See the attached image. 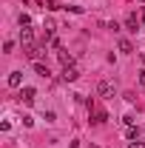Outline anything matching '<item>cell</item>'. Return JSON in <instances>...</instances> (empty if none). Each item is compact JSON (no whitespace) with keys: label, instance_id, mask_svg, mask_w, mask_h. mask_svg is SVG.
Here are the masks:
<instances>
[{"label":"cell","instance_id":"cell-1","mask_svg":"<svg viewBox=\"0 0 145 148\" xmlns=\"http://www.w3.org/2000/svg\"><path fill=\"white\" fill-rule=\"evenodd\" d=\"M97 94L100 97H114V83L111 80H100L97 83Z\"/></svg>","mask_w":145,"mask_h":148},{"label":"cell","instance_id":"cell-2","mask_svg":"<svg viewBox=\"0 0 145 148\" xmlns=\"http://www.w3.org/2000/svg\"><path fill=\"white\" fill-rule=\"evenodd\" d=\"M20 43H23V49L34 46V32H31L29 26H23V29H20Z\"/></svg>","mask_w":145,"mask_h":148},{"label":"cell","instance_id":"cell-3","mask_svg":"<svg viewBox=\"0 0 145 148\" xmlns=\"http://www.w3.org/2000/svg\"><path fill=\"white\" fill-rule=\"evenodd\" d=\"M20 100H23L26 106H31V103L37 100V91L31 88V86H23V88H20Z\"/></svg>","mask_w":145,"mask_h":148},{"label":"cell","instance_id":"cell-4","mask_svg":"<svg viewBox=\"0 0 145 148\" xmlns=\"http://www.w3.org/2000/svg\"><path fill=\"white\" fill-rule=\"evenodd\" d=\"M60 77H63L66 83H74V80L80 77V69H77V66H66V69H63V74H60Z\"/></svg>","mask_w":145,"mask_h":148},{"label":"cell","instance_id":"cell-5","mask_svg":"<svg viewBox=\"0 0 145 148\" xmlns=\"http://www.w3.org/2000/svg\"><path fill=\"white\" fill-rule=\"evenodd\" d=\"M105 120H108V114H105L103 108H94V111H91V123H94V125H103Z\"/></svg>","mask_w":145,"mask_h":148},{"label":"cell","instance_id":"cell-6","mask_svg":"<svg viewBox=\"0 0 145 148\" xmlns=\"http://www.w3.org/2000/svg\"><path fill=\"white\" fill-rule=\"evenodd\" d=\"M9 86H12V88H20V86H23V71H12L9 74Z\"/></svg>","mask_w":145,"mask_h":148},{"label":"cell","instance_id":"cell-7","mask_svg":"<svg viewBox=\"0 0 145 148\" xmlns=\"http://www.w3.org/2000/svg\"><path fill=\"white\" fill-rule=\"evenodd\" d=\"M125 29H128V32H137V29H140V20H137V14H128V17H125Z\"/></svg>","mask_w":145,"mask_h":148},{"label":"cell","instance_id":"cell-8","mask_svg":"<svg viewBox=\"0 0 145 148\" xmlns=\"http://www.w3.org/2000/svg\"><path fill=\"white\" fill-rule=\"evenodd\" d=\"M57 60L63 63V69H66V66H74V57H71V54H66V51H57Z\"/></svg>","mask_w":145,"mask_h":148},{"label":"cell","instance_id":"cell-9","mask_svg":"<svg viewBox=\"0 0 145 148\" xmlns=\"http://www.w3.org/2000/svg\"><path fill=\"white\" fill-rule=\"evenodd\" d=\"M34 71L40 74V77H49V74H51V71H49V66H46V63H40V60L34 63Z\"/></svg>","mask_w":145,"mask_h":148},{"label":"cell","instance_id":"cell-10","mask_svg":"<svg viewBox=\"0 0 145 148\" xmlns=\"http://www.w3.org/2000/svg\"><path fill=\"white\" fill-rule=\"evenodd\" d=\"M120 51H125V54H131V51H134V46H131V40H125V37L120 40Z\"/></svg>","mask_w":145,"mask_h":148},{"label":"cell","instance_id":"cell-11","mask_svg":"<svg viewBox=\"0 0 145 148\" xmlns=\"http://www.w3.org/2000/svg\"><path fill=\"white\" fill-rule=\"evenodd\" d=\"M43 9H49V12H57V9H63L57 0H49V3H43Z\"/></svg>","mask_w":145,"mask_h":148},{"label":"cell","instance_id":"cell-12","mask_svg":"<svg viewBox=\"0 0 145 148\" xmlns=\"http://www.w3.org/2000/svg\"><path fill=\"white\" fill-rule=\"evenodd\" d=\"M125 137H128V140H140V131L134 128V125H128V131H125Z\"/></svg>","mask_w":145,"mask_h":148},{"label":"cell","instance_id":"cell-13","mask_svg":"<svg viewBox=\"0 0 145 148\" xmlns=\"http://www.w3.org/2000/svg\"><path fill=\"white\" fill-rule=\"evenodd\" d=\"M20 26H31V17L29 14H20Z\"/></svg>","mask_w":145,"mask_h":148},{"label":"cell","instance_id":"cell-14","mask_svg":"<svg viewBox=\"0 0 145 148\" xmlns=\"http://www.w3.org/2000/svg\"><path fill=\"white\" fill-rule=\"evenodd\" d=\"M128 148H145V143H140V140H131V143H128Z\"/></svg>","mask_w":145,"mask_h":148},{"label":"cell","instance_id":"cell-15","mask_svg":"<svg viewBox=\"0 0 145 148\" xmlns=\"http://www.w3.org/2000/svg\"><path fill=\"white\" fill-rule=\"evenodd\" d=\"M140 86H142V88H145V69H142V71H140Z\"/></svg>","mask_w":145,"mask_h":148},{"label":"cell","instance_id":"cell-16","mask_svg":"<svg viewBox=\"0 0 145 148\" xmlns=\"http://www.w3.org/2000/svg\"><path fill=\"white\" fill-rule=\"evenodd\" d=\"M142 26H145V17H142Z\"/></svg>","mask_w":145,"mask_h":148}]
</instances>
